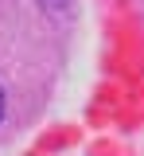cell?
Wrapping results in <instances>:
<instances>
[{
  "label": "cell",
  "mask_w": 144,
  "mask_h": 156,
  "mask_svg": "<svg viewBox=\"0 0 144 156\" xmlns=\"http://www.w3.org/2000/svg\"><path fill=\"white\" fill-rule=\"evenodd\" d=\"M43 8H47V12H66V4H70V0H39Z\"/></svg>",
  "instance_id": "6da1fadb"
},
{
  "label": "cell",
  "mask_w": 144,
  "mask_h": 156,
  "mask_svg": "<svg viewBox=\"0 0 144 156\" xmlns=\"http://www.w3.org/2000/svg\"><path fill=\"white\" fill-rule=\"evenodd\" d=\"M4 109H8V101H4V90H0V121H4Z\"/></svg>",
  "instance_id": "7a4b0ae2"
}]
</instances>
